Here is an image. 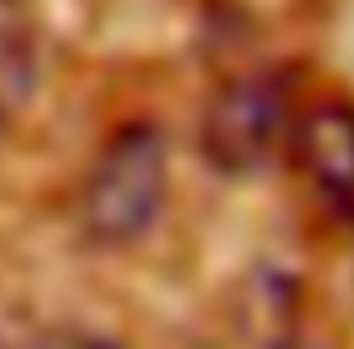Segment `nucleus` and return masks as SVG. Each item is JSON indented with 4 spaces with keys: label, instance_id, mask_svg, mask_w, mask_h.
Here are the masks:
<instances>
[{
    "label": "nucleus",
    "instance_id": "f257e3e1",
    "mask_svg": "<svg viewBox=\"0 0 354 349\" xmlns=\"http://www.w3.org/2000/svg\"><path fill=\"white\" fill-rule=\"evenodd\" d=\"M168 205V145L150 123L118 127L86 168L77 214L95 245H132Z\"/></svg>",
    "mask_w": 354,
    "mask_h": 349
},
{
    "label": "nucleus",
    "instance_id": "f03ea898",
    "mask_svg": "<svg viewBox=\"0 0 354 349\" xmlns=\"http://www.w3.org/2000/svg\"><path fill=\"white\" fill-rule=\"evenodd\" d=\"M291 95L281 73L241 68L223 77L200 113V154L223 177H254L291 141Z\"/></svg>",
    "mask_w": 354,
    "mask_h": 349
},
{
    "label": "nucleus",
    "instance_id": "7ed1b4c3",
    "mask_svg": "<svg viewBox=\"0 0 354 349\" xmlns=\"http://www.w3.org/2000/svg\"><path fill=\"white\" fill-rule=\"evenodd\" d=\"M286 154L313 200L354 227V104L336 95L304 104L291 123Z\"/></svg>",
    "mask_w": 354,
    "mask_h": 349
},
{
    "label": "nucleus",
    "instance_id": "20e7f679",
    "mask_svg": "<svg viewBox=\"0 0 354 349\" xmlns=\"http://www.w3.org/2000/svg\"><path fill=\"white\" fill-rule=\"evenodd\" d=\"M32 91H37V50H32V37L0 5V127H10L28 109Z\"/></svg>",
    "mask_w": 354,
    "mask_h": 349
},
{
    "label": "nucleus",
    "instance_id": "39448f33",
    "mask_svg": "<svg viewBox=\"0 0 354 349\" xmlns=\"http://www.w3.org/2000/svg\"><path fill=\"white\" fill-rule=\"evenodd\" d=\"M32 349H114V345H104L95 336H82V331H50V336H41Z\"/></svg>",
    "mask_w": 354,
    "mask_h": 349
},
{
    "label": "nucleus",
    "instance_id": "423d86ee",
    "mask_svg": "<svg viewBox=\"0 0 354 349\" xmlns=\"http://www.w3.org/2000/svg\"><path fill=\"white\" fill-rule=\"evenodd\" d=\"M0 5H10V0H0Z\"/></svg>",
    "mask_w": 354,
    "mask_h": 349
}]
</instances>
